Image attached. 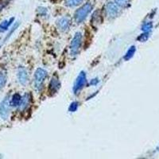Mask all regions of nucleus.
Returning <instances> with one entry per match:
<instances>
[{
  "instance_id": "obj_20",
  "label": "nucleus",
  "mask_w": 159,
  "mask_h": 159,
  "mask_svg": "<svg viewBox=\"0 0 159 159\" xmlns=\"http://www.w3.org/2000/svg\"><path fill=\"white\" fill-rule=\"evenodd\" d=\"M18 24H15V25H14V26H13L12 30H11V32H10L9 34H8V35H7V38H6V39H5V40H7L8 38H9L11 36V34H13V32H14V31H15V30H16V28L18 27Z\"/></svg>"
},
{
  "instance_id": "obj_2",
  "label": "nucleus",
  "mask_w": 159,
  "mask_h": 159,
  "mask_svg": "<svg viewBox=\"0 0 159 159\" xmlns=\"http://www.w3.org/2000/svg\"><path fill=\"white\" fill-rule=\"evenodd\" d=\"M47 77V72L43 69H38L34 74V88L38 92L42 90L45 78Z\"/></svg>"
},
{
  "instance_id": "obj_7",
  "label": "nucleus",
  "mask_w": 159,
  "mask_h": 159,
  "mask_svg": "<svg viewBox=\"0 0 159 159\" xmlns=\"http://www.w3.org/2000/svg\"><path fill=\"white\" fill-rule=\"evenodd\" d=\"M18 79L21 84L25 85L28 81V73L25 68L19 67L18 70Z\"/></svg>"
},
{
  "instance_id": "obj_18",
  "label": "nucleus",
  "mask_w": 159,
  "mask_h": 159,
  "mask_svg": "<svg viewBox=\"0 0 159 159\" xmlns=\"http://www.w3.org/2000/svg\"><path fill=\"white\" fill-rule=\"evenodd\" d=\"M151 27H152L151 23H146L144 25H143V30H144L146 33H148L149 31L150 30V29H151Z\"/></svg>"
},
{
  "instance_id": "obj_9",
  "label": "nucleus",
  "mask_w": 159,
  "mask_h": 159,
  "mask_svg": "<svg viewBox=\"0 0 159 159\" xmlns=\"http://www.w3.org/2000/svg\"><path fill=\"white\" fill-rule=\"evenodd\" d=\"M69 24H70V20L67 17H63V18H60L57 22L58 27L61 31L67 30L69 27Z\"/></svg>"
},
{
  "instance_id": "obj_19",
  "label": "nucleus",
  "mask_w": 159,
  "mask_h": 159,
  "mask_svg": "<svg viewBox=\"0 0 159 159\" xmlns=\"http://www.w3.org/2000/svg\"><path fill=\"white\" fill-rule=\"evenodd\" d=\"M38 12L40 13L41 15H45L47 14V10L44 7H39L38 8Z\"/></svg>"
},
{
  "instance_id": "obj_15",
  "label": "nucleus",
  "mask_w": 159,
  "mask_h": 159,
  "mask_svg": "<svg viewBox=\"0 0 159 159\" xmlns=\"http://www.w3.org/2000/svg\"><path fill=\"white\" fill-rule=\"evenodd\" d=\"M84 0H68L67 6L69 7H76L84 2Z\"/></svg>"
},
{
  "instance_id": "obj_17",
  "label": "nucleus",
  "mask_w": 159,
  "mask_h": 159,
  "mask_svg": "<svg viewBox=\"0 0 159 159\" xmlns=\"http://www.w3.org/2000/svg\"><path fill=\"white\" fill-rule=\"evenodd\" d=\"M77 107H78L77 102H73V103L70 105V107H69V111H71V112L76 111V109H77Z\"/></svg>"
},
{
  "instance_id": "obj_3",
  "label": "nucleus",
  "mask_w": 159,
  "mask_h": 159,
  "mask_svg": "<svg viewBox=\"0 0 159 159\" xmlns=\"http://www.w3.org/2000/svg\"><path fill=\"white\" fill-rule=\"evenodd\" d=\"M82 42V34L80 32H77L75 34L74 37L72 38V42L70 45V50L71 54L72 56H76L79 52L80 49V45Z\"/></svg>"
},
{
  "instance_id": "obj_21",
  "label": "nucleus",
  "mask_w": 159,
  "mask_h": 159,
  "mask_svg": "<svg viewBox=\"0 0 159 159\" xmlns=\"http://www.w3.org/2000/svg\"><path fill=\"white\" fill-rule=\"evenodd\" d=\"M7 5V2H4L3 1V2H0V11H2Z\"/></svg>"
},
{
  "instance_id": "obj_10",
  "label": "nucleus",
  "mask_w": 159,
  "mask_h": 159,
  "mask_svg": "<svg viewBox=\"0 0 159 159\" xmlns=\"http://www.w3.org/2000/svg\"><path fill=\"white\" fill-rule=\"evenodd\" d=\"M30 96L26 93V94L24 95L22 97V99H21V102H20V104L19 106H18L20 110H25V109L30 105Z\"/></svg>"
},
{
  "instance_id": "obj_6",
  "label": "nucleus",
  "mask_w": 159,
  "mask_h": 159,
  "mask_svg": "<svg viewBox=\"0 0 159 159\" xmlns=\"http://www.w3.org/2000/svg\"><path fill=\"white\" fill-rule=\"evenodd\" d=\"M106 13L109 18H116L119 14V7L114 2H108L106 6Z\"/></svg>"
},
{
  "instance_id": "obj_11",
  "label": "nucleus",
  "mask_w": 159,
  "mask_h": 159,
  "mask_svg": "<svg viewBox=\"0 0 159 159\" xmlns=\"http://www.w3.org/2000/svg\"><path fill=\"white\" fill-rule=\"evenodd\" d=\"M14 20H15V18H11L10 20H5V21L1 22V23H0V32L3 33L5 32V31L7 30L8 28H9L10 25L12 24Z\"/></svg>"
},
{
  "instance_id": "obj_8",
  "label": "nucleus",
  "mask_w": 159,
  "mask_h": 159,
  "mask_svg": "<svg viewBox=\"0 0 159 159\" xmlns=\"http://www.w3.org/2000/svg\"><path fill=\"white\" fill-rule=\"evenodd\" d=\"M60 87H61V83H60L59 80L57 76H53L51 79L50 84H49V92L52 94L56 93L58 89H60Z\"/></svg>"
},
{
  "instance_id": "obj_12",
  "label": "nucleus",
  "mask_w": 159,
  "mask_h": 159,
  "mask_svg": "<svg viewBox=\"0 0 159 159\" xmlns=\"http://www.w3.org/2000/svg\"><path fill=\"white\" fill-rule=\"evenodd\" d=\"M21 99H22V96L19 94L18 93L15 94L12 96V99L11 100V105H12L13 107H18L21 102Z\"/></svg>"
},
{
  "instance_id": "obj_13",
  "label": "nucleus",
  "mask_w": 159,
  "mask_h": 159,
  "mask_svg": "<svg viewBox=\"0 0 159 159\" xmlns=\"http://www.w3.org/2000/svg\"><path fill=\"white\" fill-rule=\"evenodd\" d=\"M134 52H135V47H134V46H132V47H130V49H129V50L127 52L126 55H125L124 59L126 60V61H128L129 59H130V58L133 57Z\"/></svg>"
},
{
  "instance_id": "obj_1",
  "label": "nucleus",
  "mask_w": 159,
  "mask_h": 159,
  "mask_svg": "<svg viewBox=\"0 0 159 159\" xmlns=\"http://www.w3.org/2000/svg\"><path fill=\"white\" fill-rule=\"evenodd\" d=\"M92 5L90 2H87L84 6H82L81 7L79 8L77 11H76L75 14V20L77 23H81L83 21H84L85 18H87L88 15H89V13L92 11Z\"/></svg>"
},
{
  "instance_id": "obj_16",
  "label": "nucleus",
  "mask_w": 159,
  "mask_h": 159,
  "mask_svg": "<svg viewBox=\"0 0 159 159\" xmlns=\"http://www.w3.org/2000/svg\"><path fill=\"white\" fill-rule=\"evenodd\" d=\"M114 1L118 7H126L129 2V0H114Z\"/></svg>"
},
{
  "instance_id": "obj_14",
  "label": "nucleus",
  "mask_w": 159,
  "mask_h": 159,
  "mask_svg": "<svg viewBox=\"0 0 159 159\" xmlns=\"http://www.w3.org/2000/svg\"><path fill=\"white\" fill-rule=\"evenodd\" d=\"M7 83V75L4 72H0V89L5 86Z\"/></svg>"
},
{
  "instance_id": "obj_4",
  "label": "nucleus",
  "mask_w": 159,
  "mask_h": 159,
  "mask_svg": "<svg viewBox=\"0 0 159 159\" xmlns=\"http://www.w3.org/2000/svg\"><path fill=\"white\" fill-rule=\"evenodd\" d=\"M10 107H11V99L10 96H6L0 103V116L2 119L6 120L9 117Z\"/></svg>"
},
{
  "instance_id": "obj_5",
  "label": "nucleus",
  "mask_w": 159,
  "mask_h": 159,
  "mask_svg": "<svg viewBox=\"0 0 159 159\" xmlns=\"http://www.w3.org/2000/svg\"><path fill=\"white\" fill-rule=\"evenodd\" d=\"M86 81H87L86 74H85L84 72H81L79 74V76H77V78H76V82H75L74 86H73V92H74V93H77L84 87V85L85 84Z\"/></svg>"
},
{
  "instance_id": "obj_22",
  "label": "nucleus",
  "mask_w": 159,
  "mask_h": 159,
  "mask_svg": "<svg viewBox=\"0 0 159 159\" xmlns=\"http://www.w3.org/2000/svg\"><path fill=\"white\" fill-rule=\"evenodd\" d=\"M98 82H99V80L94 79V80H92V82H91V84H93V85H96V84L98 83Z\"/></svg>"
}]
</instances>
